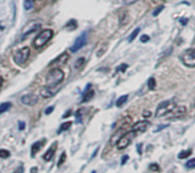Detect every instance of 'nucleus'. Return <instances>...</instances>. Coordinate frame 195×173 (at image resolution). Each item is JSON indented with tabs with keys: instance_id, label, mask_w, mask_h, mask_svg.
I'll use <instances>...</instances> for the list:
<instances>
[{
	"instance_id": "nucleus-6",
	"label": "nucleus",
	"mask_w": 195,
	"mask_h": 173,
	"mask_svg": "<svg viewBox=\"0 0 195 173\" xmlns=\"http://www.w3.org/2000/svg\"><path fill=\"white\" fill-rule=\"evenodd\" d=\"M134 138H135V132L130 131V132H127V133H124L121 137V138L119 139V141L117 143V149H120V150H121V149L127 148L128 146L130 145V143H131V140Z\"/></svg>"
},
{
	"instance_id": "nucleus-23",
	"label": "nucleus",
	"mask_w": 195,
	"mask_h": 173,
	"mask_svg": "<svg viewBox=\"0 0 195 173\" xmlns=\"http://www.w3.org/2000/svg\"><path fill=\"white\" fill-rule=\"evenodd\" d=\"M65 29L66 30H74V29H77V21H70L66 26H65Z\"/></svg>"
},
{
	"instance_id": "nucleus-33",
	"label": "nucleus",
	"mask_w": 195,
	"mask_h": 173,
	"mask_svg": "<svg viewBox=\"0 0 195 173\" xmlns=\"http://www.w3.org/2000/svg\"><path fill=\"white\" fill-rule=\"evenodd\" d=\"M163 8H164V7H163V5H161L160 7H157V8H156V9L154 10L153 15H154V16H157V15H159V13H161V10L163 9Z\"/></svg>"
},
{
	"instance_id": "nucleus-36",
	"label": "nucleus",
	"mask_w": 195,
	"mask_h": 173,
	"mask_svg": "<svg viewBox=\"0 0 195 173\" xmlns=\"http://www.w3.org/2000/svg\"><path fill=\"white\" fill-rule=\"evenodd\" d=\"M148 40H150V37H148V35H141V38H140L141 42H147Z\"/></svg>"
},
{
	"instance_id": "nucleus-31",
	"label": "nucleus",
	"mask_w": 195,
	"mask_h": 173,
	"mask_svg": "<svg viewBox=\"0 0 195 173\" xmlns=\"http://www.w3.org/2000/svg\"><path fill=\"white\" fill-rule=\"evenodd\" d=\"M166 1H168V0H148V2H150L151 5H162V4H164Z\"/></svg>"
},
{
	"instance_id": "nucleus-20",
	"label": "nucleus",
	"mask_w": 195,
	"mask_h": 173,
	"mask_svg": "<svg viewBox=\"0 0 195 173\" xmlns=\"http://www.w3.org/2000/svg\"><path fill=\"white\" fill-rule=\"evenodd\" d=\"M107 49V43H103L101 47H99V49L97 51V57H102L103 55L105 54V51Z\"/></svg>"
},
{
	"instance_id": "nucleus-3",
	"label": "nucleus",
	"mask_w": 195,
	"mask_h": 173,
	"mask_svg": "<svg viewBox=\"0 0 195 173\" xmlns=\"http://www.w3.org/2000/svg\"><path fill=\"white\" fill-rule=\"evenodd\" d=\"M181 63L187 67H195V48L186 49L180 56Z\"/></svg>"
},
{
	"instance_id": "nucleus-15",
	"label": "nucleus",
	"mask_w": 195,
	"mask_h": 173,
	"mask_svg": "<svg viewBox=\"0 0 195 173\" xmlns=\"http://www.w3.org/2000/svg\"><path fill=\"white\" fill-rule=\"evenodd\" d=\"M45 143H46V140H45V139H42V140L37 141L35 143H33V145H32V147H31V156H32V157H33V156H35V154L38 153L40 149H41V147L45 145Z\"/></svg>"
},
{
	"instance_id": "nucleus-13",
	"label": "nucleus",
	"mask_w": 195,
	"mask_h": 173,
	"mask_svg": "<svg viewBox=\"0 0 195 173\" xmlns=\"http://www.w3.org/2000/svg\"><path fill=\"white\" fill-rule=\"evenodd\" d=\"M93 96H94V90H93V88H91V84H87L86 89H84V91L82 92L81 103H87V101H89L90 99L93 98Z\"/></svg>"
},
{
	"instance_id": "nucleus-14",
	"label": "nucleus",
	"mask_w": 195,
	"mask_h": 173,
	"mask_svg": "<svg viewBox=\"0 0 195 173\" xmlns=\"http://www.w3.org/2000/svg\"><path fill=\"white\" fill-rule=\"evenodd\" d=\"M56 148H57V143H54L50 147H49V149L46 152V154L44 155V159L45 161H47V162H49L51 158H53V156L55 155V152H56Z\"/></svg>"
},
{
	"instance_id": "nucleus-1",
	"label": "nucleus",
	"mask_w": 195,
	"mask_h": 173,
	"mask_svg": "<svg viewBox=\"0 0 195 173\" xmlns=\"http://www.w3.org/2000/svg\"><path fill=\"white\" fill-rule=\"evenodd\" d=\"M65 75L61 69H53L46 76V85L48 87H56L64 80Z\"/></svg>"
},
{
	"instance_id": "nucleus-29",
	"label": "nucleus",
	"mask_w": 195,
	"mask_h": 173,
	"mask_svg": "<svg viewBox=\"0 0 195 173\" xmlns=\"http://www.w3.org/2000/svg\"><path fill=\"white\" fill-rule=\"evenodd\" d=\"M150 170L153 172H160V165L156 163H153L150 165Z\"/></svg>"
},
{
	"instance_id": "nucleus-35",
	"label": "nucleus",
	"mask_w": 195,
	"mask_h": 173,
	"mask_svg": "<svg viewBox=\"0 0 195 173\" xmlns=\"http://www.w3.org/2000/svg\"><path fill=\"white\" fill-rule=\"evenodd\" d=\"M54 111V106H51V107H48V108H46V111H45V114L46 115H49V114L51 113Z\"/></svg>"
},
{
	"instance_id": "nucleus-17",
	"label": "nucleus",
	"mask_w": 195,
	"mask_h": 173,
	"mask_svg": "<svg viewBox=\"0 0 195 173\" xmlns=\"http://www.w3.org/2000/svg\"><path fill=\"white\" fill-rule=\"evenodd\" d=\"M84 64H86V58H84V57H80V58H78V59L75 60L74 67L77 69H81L83 66H84Z\"/></svg>"
},
{
	"instance_id": "nucleus-11",
	"label": "nucleus",
	"mask_w": 195,
	"mask_h": 173,
	"mask_svg": "<svg viewBox=\"0 0 195 173\" xmlns=\"http://www.w3.org/2000/svg\"><path fill=\"white\" fill-rule=\"evenodd\" d=\"M150 127V123L147 122V121H139V122H137L132 125V129L131 131L132 132H145L147 129Z\"/></svg>"
},
{
	"instance_id": "nucleus-10",
	"label": "nucleus",
	"mask_w": 195,
	"mask_h": 173,
	"mask_svg": "<svg viewBox=\"0 0 195 173\" xmlns=\"http://www.w3.org/2000/svg\"><path fill=\"white\" fill-rule=\"evenodd\" d=\"M40 27H41V23H39V22H30V23H28V25L25 26L24 30H23V39L28 34H30V33L39 30Z\"/></svg>"
},
{
	"instance_id": "nucleus-18",
	"label": "nucleus",
	"mask_w": 195,
	"mask_h": 173,
	"mask_svg": "<svg viewBox=\"0 0 195 173\" xmlns=\"http://www.w3.org/2000/svg\"><path fill=\"white\" fill-rule=\"evenodd\" d=\"M192 155V150L190 149H187V150H181L180 153L178 154V158L180 159H184V158H187L188 156Z\"/></svg>"
},
{
	"instance_id": "nucleus-12",
	"label": "nucleus",
	"mask_w": 195,
	"mask_h": 173,
	"mask_svg": "<svg viewBox=\"0 0 195 173\" xmlns=\"http://www.w3.org/2000/svg\"><path fill=\"white\" fill-rule=\"evenodd\" d=\"M58 88H56L55 89V87H44L42 89H41V96L44 97V98H51L53 96H55V94L58 91Z\"/></svg>"
},
{
	"instance_id": "nucleus-26",
	"label": "nucleus",
	"mask_w": 195,
	"mask_h": 173,
	"mask_svg": "<svg viewBox=\"0 0 195 173\" xmlns=\"http://www.w3.org/2000/svg\"><path fill=\"white\" fill-rule=\"evenodd\" d=\"M10 156V153L6 149H0V158H8Z\"/></svg>"
},
{
	"instance_id": "nucleus-9",
	"label": "nucleus",
	"mask_w": 195,
	"mask_h": 173,
	"mask_svg": "<svg viewBox=\"0 0 195 173\" xmlns=\"http://www.w3.org/2000/svg\"><path fill=\"white\" fill-rule=\"evenodd\" d=\"M22 103L26 106H34V105L37 104L38 101H39V98H38V96L34 94H29V95H24V96H22Z\"/></svg>"
},
{
	"instance_id": "nucleus-21",
	"label": "nucleus",
	"mask_w": 195,
	"mask_h": 173,
	"mask_svg": "<svg viewBox=\"0 0 195 173\" xmlns=\"http://www.w3.org/2000/svg\"><path fill=\"white\" fill-rule=\"evenodd\" d=\"M71 125H72V122H65V123H63L62 125H61V128H59L58 133H62L63 131H66V130H68V129L71 128Z\"/></svg>"
},
{
	"instance_id": "nucleus-7",
	"label": "nucleus",
	"mask_w": 195,
	"mask_h": 173,
	"mask_svg": "<svg viewBox=\"0 0 195 173\" xmlns=\"http://www.w3.org/2000/svg\"><path fill=\"white\" fill-rule=\"evenodd\" d=\"M185 113H186V107L185 106L179 105V106H175V107L171 109L169 113H167L164 116H166V119H168V120H174V119H177V117L183 116Z\"/></svg>"
},
{
	"instance_id": "nucleus-4",
	"label": "nucleus",
	"mask_w": 195,
	"mask_h": 173,
	"mask_svg": "<svg viewBox=\"0 0 195 173\" xmlns=\"http://www.w3.org/2000/svg\"><path fill=\"white\" fill-rule=\"evenodd\" d=\"M30 54H31V51H30L29 47H23V48H21V49L16 50L14 53L15 63L18 65H23L26 60L29 59Z\"/></svg>"
},
{
	"instance_id": "nucleus-34",
	"label": "nucleus",
	"mask_w": 195,
	"mask_h": 173,
	"mask_svg": "<svg viewBox=\"0 0 195 173\" xmlns=\"http://www.w3.org/2000/svg\"><path fill=\"white\" fill-rule=\"evenodd\" d=\"M127 67H128V65H127V64H122V65H120V66L117 67V71H121V72H124V71L127 69Z\"/></svg>"
},
{
	"instance_id": "nucleus-30",
	"label": "nucleus",
	"mask_w": 195,
	"mask_h": 173,
	"mask_svg": "<svg viewBox=\"0 0 195 173\" xmlns=\"http://www.w3.org/2000/svg\"><path fill=\"white\" fill-rule=\"evenodd\" d=\"M186 168H195V158H192L190 161H187L186 163Z\"/></svg>"
},
{
	"instance_id": "nucleus-37",
	"label": "nucleus",
	"mask_w": 195,
	"mask_h": 173,
	"mask_svg": "<svg viewBox=\"0 0 195 173\" xmlns=\"http://www.w3.org/2000/svg\"><path fill=\"white\" fill-rule=\"evenodd\" d=\"M128 158H129V156H128V155H124V156L122 157V161H121L122 165H123V164H126V162L128 161Z\"/></svg>"
},
{
	"instance_id": "nucleus-27",
	"label": "nucleus",
	"mask_w": 195,
	"mask_h": 173,
	"mask_svg": "<svg viewBox=\"0 0 195 173\" xmlns=\"http://www.w3.org/2000/svg\"><path fill=\"white\" fill-rule=\"evenodd\" d=\"M155 87H156L155 79H154V78H150V79H148V88L151 90H153V89H155Z\"/></svg>"
},
{
	"instance_id": "nucleus-38",
	"label": "nucleus",
	"mask_w": 195,
	"mask_h": 173,
	"mask_svg": "<svg viewBox=\"0 0 195 173\" xmlns=\"http://www.w3.org/2000/svg\"><path fill=\"white\" fill-rule=\"evenodd\" d=\"M151 115H152V113L150 112V111H145L144 114H143V116H144V117H150Z\"/></svg>"
},
{
	"instance_id": "nucleus-24",
	"label": "nucleus",
	"mask_w": 195,
	"mask_h": 173,
	"mask_svg": "<svg viewBox=\"0 0 195 173\" xmlns=\"http://www.w3.org/2000/svg\"><path fill=\"white\" fill-rule=\"evenodd\" d=\"M127 99H128L127 95H124V96H121L120 98L117 99V107H121L122 105H123L124 103H126V101H127Z\"/></svg>"
},
{
	"instance_id": "nucleus-39",
	"label": "nucleus",
	"mask_w": 195,
	"mask_h": 173,
	"mask_svg": "<svg viewBox=\"0 0 195 173\" xmlns=\"http://www.w3.org/2000/svg\"><path fill=\"white\" fill-rule=\"evenodd\" d=\"M24 128H25V123L23 122V121H21L20 122V130H23Z\"/></svg>"
},
{
	"instance_id": "nucleus-19",
	"label": "nucleus",
	"mask_w": 195,
	"mask_h": 173,
	"mask_svg": "<svg viewBox=\"0 0 195 173\" xmlns=\"http://www.w3.org/2000/svg\"><path fill=\"white\" fill-rule=\"evenodd\" d=\"M10 107H12V104L10 103H2V104L0 105V114L7 112Z\"/></svg>"
},
{
	"instance_id": "nucleus-16",
	"label": "nucleus",
	"mask_w": 195,
	"mask_h": 173,
	"mask_svg": "<svg viewBox=\"0 0 195 173\" xmlns=\"http://www.w3.org/2000/svg\"><path fill=\"white\" fill-rule=\"evenodd\" d=\"M124 133H126V130L123 128H121L120 130H117V132L114 133V136L112 137V139H111V143H117V141H119V139L121 138Z\"/></svg>"
},
{
	"instance_id": "nucleus-40",
	"label": "nucleus",
	"mask_w": 195,
	"mask_h": 173,
	"mask_svg": "<svg viewBox=\"0 0 195 173\" xmlns=\"http://www.w3.org/2000/svg\"><path fill=\"white\" fill-rule=\"evenodd\" d=\"M31 173H38V170H37V168H32V171H31Z\"/></svg>"
},
{
	"instance_id": "nucleus-28",
	"label": "nucleus",
	"mask_w": 195,
	"mask_h": 173,
	"mask_svg": "<svg viewBox=\"0 0 195 173\" xmlns=\"http://www.w3.org/2000/svg\"><path fill=\"white\" fill-rule=\"evenodd\" d=\"M139 32H140V29H139V27H137L136 30H135V31H134V32L131 33V35L129 37V41L131 42L132 40H135V38H136L137 35H138V33H139Z\"/></svg>"
},
{
	"instance_id": "nucleus-25",
	"label": "nucleus",
	"mask_w": 195,
	"mask_h": 173,
	"mask_svg": "<svg viewBox=\"0 0 195 173\" xmlns=\"http://www.w3.org/2000/svg\"><path fill=\"white\" fill-rule=\"evenodd\" d=\"M33 6H34L33 0H25V2H24V8H25L26 10L32 9V8H33Z\"/></svg>"
},
{
	"instance_id": "nucleus-8",
	"label": "nucleus",
	"mask_w": 195,
	"mask_h": 173,
	"mask_svg": "<svg viewBox=\"0 0 195 173\" xmlns=\"http://www.w3.org/2000/svg\"><path fill=\"white\" fill-rule=\"evenodd\" d=\"M86 43H87V33H83V34L79 35L78 38L75 39L73 46H72V48H71V51L77 53V51H79Z\"/></svg>"
},
{
	"instance_id": "nucleus-5",
	"label": "nucleus",
	"mask_w": 195,
	"mask_h": 173,
	"mask_svg": "<svg viewBox=\"0 0 195 173\" xmlns=\"http://www.w3.org/2000/svg\"><path fill=\"white\" fill-rule=\"evenodd\" d=\"M176 105L172 103V100H166L157 106L155 112V116L156 117H160V116H164L167 113H169L171 109L175 107Z\"/></svg>"
},
{
	"instance_id": "nucleus-42",
	"label": "nucleus",
	"mask_w": 195,
	"mask_h": 173,
	"mask_svg": "<svg viewBox=\"0 0 195 173\" xmlns=\"http://www.w3.org/2000/svg\"><path fill=\"white\" fill-rule=\"evenodd\" d=\"M93 173H95V172H93Z\"/></svg>"
},
{
	"instance_id": "nucleus-32",
	"label": "nucleus",
	"mask_w": 195,
	"mask_h": 173,
	"mask_svg": "<svg viewBox=\"0 0 195 173\" xmlns=\"http://www.w3.org/2000/svg\"><path fill=\"white\" fill-rule=\"evenodd\" d=\"M65 159H66V153L64 152V153H62V155H61V158H59V162H58V164H57V166H62L63 163L65 162Z\"/></svg>"
},
{
	"instance_id": "nucleus-2",
	"label": "nucleus",
	"mask_w": 195,
	"mask_h": 173,
	"mask_svg": "<svg viewBox=\"0 0 195 173\" xmlns=\"http://www.w3.org/2000/svg\"><path fill=\"white\" fill-rule=\"evenodd\" d=\"M53 31L51 30H44L41 31L39 34L35 37V39L33 41V46L35 48H41L44 47L49 40L53 38Z\"/></svg>"
},
{
	"instance_id": "nucleus-22",
	"label": "nucleus",
	"mask_w": 195,
	"mask_h": 173,
	"mask_svg": "<svg viewBox=\"0 0 195 173\" xmlns=\"http://www.w3.org/2000/svg\"><path fill=\"white\" fill-rule=\"evenodd\" d=\"M127 22H128V14H127V11H123V13L120 14V24L123 25V24H126Z\"/></svg>"
},
{
	"instance_id": "nucleus-41",
	"label": "nucleus",
	"mask_w": 195,
	"mask_h": 173,
	"mask_svg": "<svg viewBox=\"0 0 195 173\" xmlns=\"http://www.w3.org/2000/svg\"><path fill=\"white\" fill-rule=\"evenodd\" d=\"M2 81H4V80H2L1 76H0V87H1V84H2Z\"/></svg>"
}]
</instances>
